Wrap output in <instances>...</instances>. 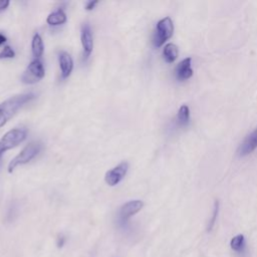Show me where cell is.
Listing matches in <instances>:
<instances>
[{
    "label": "cell",
    "mask_w": 257,
    "mask_h": 257,
    "mask_svg": "<svg viewBox=\"0 0 257 257\" xmlns=\"http://www.w3.org/2000/svg\"><path fill=\"white\" fill-rule=\"evenodd\" d=\"M9 3L8 0H0V12L4 11L9 6Z\"/></svg>",
    "instance_id": "d6986e66"
},
{
    "label": "cell",
    "mask_w": 257,
    "mask_h": 257,
    "mask_svg": "<svg viewBox=\"0 0 257 257\" xmlns=\"http://www.w3.org/2000/svg\"><path fill=\"white\" fill-rule=\"evenodd\" d=\"M128 170H129V164L127 163V162H121V164H119L118 166H116L115 168H113L112 170H109L106 173L105 175L106 183L111 187L118 185L121 180L125 178Z\"/></svg>",
    "instance_id": "52a82bcc"
},
{
    "label": "cell",
    "mask_w": 257,
    "mask_h": 257,
    "mask_svg": "<svg viewBox=\"0 0 257 257\" xmlns=\"http://www.w3.org/2000/svg\"><path fill=\"white\" fill-rule=\"evenodd\" d=\"M98 3H99L98 1H88V2L86 3V9H87L88 11H91V10H92L94 7H96V5H97Z\"/></svg>",
    "instance_id": "ffe728a7"
},
{
    "label": "cell",
    "mask_w": 257,
    "mask_h": 257,
    "mask_svg": "<svg viewBox=\"0 0 257 257\" xmlns=\"http://www.w3.org/2000/svg\"><path fill=\"white\" fill-rule=\"evenodd\" d=\"M257 148V129L244 139L238 149V155L240 157H245L251 154Z\"/></svg>",
    "instance_id": "9c48e42d"
},
{
    "label": "cell",
    "mask_w": 257,
    "mask_h": 257,
    "mask_svg": "<svg viewBox=\"0 0 257 257\" xmlns=\"http://www.w3.org/2000/svg\"><path fill=\"white\" fill-rule=\"evenodd\" d=\"M218 212H219V202L218 201H215V203H214V209H213V214H212V218L210 219L209 224H208V227H207L208 231H211V230L213 229V227L215 225V222H216V220H217Z\"/></svg>",
    "instance_id": "e0dca14e"
},
{
    "label": "cell",
    "mask_w": 257,
    "mask_h": 257,
    "mask_svg": "<svg viewBox=\"0 0 257 257\" xmlns=\"http://www.w3.org/2000/svg\"><path fill=\"white\" fill-rule=\"evenodd\" d=\"M64 243H65V237L63 235H60L58 237V242H57L58 247L59 248H61L64 245Z\"/></svg>",
    "instance_id": "44dd1931"
},
{
    "label": "cell",
    "mask_w": 257,
    "mask_h": 257,
    "mask_svg": "<svg viewBox=\"0 0 257 257\" xmlns=\"http://www.w3.org/2000/svg\"><path fill=\"white\" fill-rule=\"evenodd\" d=\"M189 121H190V110H189L188 106L183 105L178 111L177 123L179 126H187Z\"/></svg>",
    "instance_id": "2e32d148"
},
{
    "label": "cell",
    "mask_w": 257,
    "mask_h": 257,
    "mask_svg": "<svg viewBox=\"0 0 257 257\" xmlns=\"http://www.w3.org/2000/svg\"><path fill=\"white\" fill-rule=\"evenodd\" d=\"M174 32V24L170 17L161 19L156 26V30L153 36V45L155 47H161L169 38L172 37Z\"/></svg>",
    "instance_id": "277c9868"
},
{
    "label": "cell",
    "mask_w": 257,
    "mask_h": 257,
    "mask_svg": "<svg viewBox=\"0 0 257 257\" xmlns=\"http://www.w3.org/2000/svg\"><path fill=\"white\" fill-rule=\"evenodd\" d=\"M15 57V52L9 45H5L0 51V60H8Z\"/></svg>",
    "instance_id": "ac0fdd59"
},
{
    "label": "cell",
    "mask_w": 257,
    "mask_h": 257,
    "mask_svg": "<svg viewBox=\"0 0 257 257\" xmlns=\"http://www.w3.org/2000/svg\"><path fill=\"white\" fill-rule=\"evenodd\" d=\"M40 149H42V146H40L39 143L32 142L29 144L15 158H13L10 161L8 165V173H12L18 166L30 163L32 159H34L38 155Z\"/></svg>",
    "instance_id": "3957f363"
},
{
    "label": "cell",
    "mask_w": 257,
    "mask_h": 257,
    "mask_svg": "<svg viewBox=\"0 0 257 257\" xmlns=\"http://www.w3.org/2000/svg\"><path fill=\"white\" fill-rule=\"evenodd\" d=\"M26 137H28V131L25 129H12L4 134V136L0 139V161L4 153L21 144L25 141Z\"/></svg>",
    "instance_id": "7a4b0ae2"
},
{
    "label": "cell",
    "mask_w": 257,
    "mask_h": 257,
    "mask_svg": "<svg viewBox=\"0 0 257 257\" xmlns=\"http://www.w3.org/2000/svg\"><path fill=\"white\" fill-rule=\"evenodd\" d=\"M31 51H32V56L35 58V60H39L44 55L45 45L42 36H40L38 33L33 35L31 42Z\"/></svg>",
    "instance_id": "5bb4252c"
},
{
    "label": "cell",
    "mask_w": 257,
    "mask_h": 257,
    "mask_svg": "<svg viewBox=\"0 0 257 257\" xmlns=\"http://www.w3.org/2000/svg\"><path fill=\"white\" fill-rule=\"evenodd\" d=\"M5 42H6V37L3 34L0 33V45H3Z\"/></svg>",
    "instance_id": "7402d4cb"
},
{
    "label": "cell",
    "mask_w": 257,
    "mask_h": 257,
    "mask_svg": "<svg viewBox=\"0 0 257 257\" xmlns=\"http://www.w3.org/2000/svg\"><path fill=\"white\" fill-rule=\"evenodd\" d=\"M46 22L50 26L62 25L66 22V15L62 9L59 8L56 11H53L50 13V15L46 18Z\"/></svg>",
    "instance_id": "4fadbf2b"
},
{
    "label": "cell",
    "mask_w": 257,
    "mask_h": 257,
    "mask_svg": "<svg viewBox=\"0 0 257 257\" xmlns=\"http://www.w3.org/2000/svg\"><path fill=\"white\" fill-rule=\"evenodd\" d=\"M178 47L177 45H175L174 44H168L165 45L163 49V57L166 62L172 63L174 62L178 58Z\"/></svg>",
    "instance_id": "9a60e30c"
},
{
    "label": "cell",
    "mask_w": 257,
    "mask_h": 257,
    "mask_svg": "<svg viewBox=\"0 0 257 257\" xmlns=\"http://www.w3.org/2000/svg\"><path fill=\"white\" fill-rule=\"evenodd\" d=\"M45 71L43 61L40 60H33L29 66L26 67L25 72L21 76V80L23 84L26 85H33L38 83L40 79L45 77Z\"/></svg>",
    "instance_id": "5b68a950"
},
{
    "label": "cell",
    "mask_w": 257,
    "mask_h": 257,
    "mask_svg": "<svg viewBox=\"0 0 257 257\" xmlns=\"http://www.w3.org/2000/svg\"><path fill=\"white\" fill-rule=\"evenodd\" d=\"M34 98L35 94L32 92L16 94L0 104V128L5 126L24 105L31 102Z\"/></svg>",
    "instance_id": "6da1fadb"
},
{
    "label": "cell",
    "mask_w": 257,
    "mask_h": 257,
    "mask_svg": "<svg viewBox=\"0 0 257 257\" xmlns=\"http://www.w3.org/2000/svg\"><path fill=\"white\" fill-rule=\"evenodd\" d=\"M80 42H82V45H83L84 60L86 61L91 57L92 49H93L92 32H91V26L89 23H85L82 26V30H80Z\"/></svg>",
    "instance_id": "ba28073f"
},
{
    "label": "cell",
    "mask_w": 257,
    "mask_h": 257,
    "mask_svg": "<svg viewBox=\"0 0 257 257\" xmlns=\"http://www.w3.org/2000/svg\"><path fill=\"white\" fill-rule=\"evenodd\" d=\"M230 247L231 249L239 254V255H244L247 251V245H246V241L245 237L243 234H238L234 236L231 241H230Z\"/></svg>",
    "instance_id": "7c38bea8"
},
{
    "label": "cell",
    "mask_w": 257,
    "mask_h": 257,
    "mask_svg": "<svg viewBox=\"0 0 257 257\" xmlns=\"http://www.w3.org/2000/svg\"><path fill=\"white\" fill-rule=\"evenodd\" d=\"M192 60L190 58H187L183 60L179 64L177 65L175 70V75L178 80L183 82V80H187L193 76V70L191 67Z\"/></svg>",
    "instance_id": "30bf717a"
},
{
    "label": "cell",
    "mask_w": 257,
    "mask_h": 257,
    "mask_svg": "<svg viewBox=\"0 0 257 257\" xmlns=\"http://www.w3.org/2000/svg\"><path fill=\"white\" fill-rule=\"evenodd\" d=\"M144 207V202L141 200H133L127 202L121 207L119 212V219L121 224H126L132 216L136 215Z\"/></svg>",
    "instance_id": "8992f818"
},
{
    "label": "cell",
    "mask_w": 257,
    "mask_h": 257,
    "mask_svg": "<svg viewBox=\"0 0 257 257\" xmlns=\"http://www.w3.org/2000/svg\"><path fill=\"white\" fill-rule=\"evenodd\" d=\"M59 62H60V67L61 72V77L67 78L73 70H74V60L73 58L71 57L70 53H67L66 51H61L59 55Z\"/></svg>",
    "instance_id": "8fae6325"
}]
</instances>
